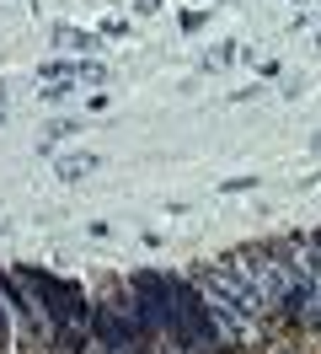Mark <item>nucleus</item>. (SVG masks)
Segmentation results:
<instances>
[{"label":"nucleus","instance_id":"7ed1b4c3","mask_svg":"<svg viewBox=\"0 0 321 354\" xmlns=\"http://www.w3.org/2000/svg\"><path fill=\"white\" fill-rule=\"evenodd\" d=\"M54 44H59V48H102V44H97V32H81V27H54Z\"/></svg>","mask_w":321,"mask_h":354},{"label":"nucleus","instance_id":"39448f33","mask_svg":"<svg viewBox=\"0 0 321 354\" xmlns=\"http://www.w3.org/2000/svg\"><path fill=\"white\" fill-rule=\"evenodd\" d=\"M231 59H235V48L225 44V48H214V54H209V59H204V65H209V70H220V65H231Z\"/></svg>","mask_w":321,"mask_h":354},{"label":"nucleus","instance_id":"f03ea898","mask_svg":"<svg viewBox=\"0 0 321 354\" xmlns=\"http://www.w3.org/2000/svg\"><path fill=\"white\" fill-rule=\"evenodd\" d=\"M91 172H97V156H64L59 167H54V177H59V183H86Z\"/></svg>","mask_w":321,"mask_h":354},{"label":"nucleus","instance_id":"423d86ee","mask_svg":"<svg viewBox=\"0 0 321 354\" xmlns=\"http://www.w3.org/2000/svg\"><path fill=\"white\" fill-rule=\"evenodd\" d=\"M134 6H139V11H161V0H134Z\"/></svg>","mask_w":321,"mask_h":354},{"label":"nucleus","instance_id":"f257e3e1","mask_svg":"<svg viewBox=\"0 0 321 354\" xmlns=\"http://www.w3.org/2000/svg\"><path fill=\"white\" fill-rule=\"evenodd\" d=\"M220 263L268 306V317H284V301H289V263H284L278 247H235L231 258H220Z\"/></svg>","mask_w":321,"mask_h":354},{"label":"nucleus","instance_id":"20e7f679","mask_svg":"<svg viewBox=\"0 0 321 354\" xmlns=\"http://www.w3.org/2000/svg\"><path fill=\"white\" fill-rule=\"evenodd\" d=\"M38 75H43V86H54V81H81V65H70V59H48Z\"/></svg>","mask_w":321,"mask_h":354},{"label":"nucleus","instance_id":"0eeeda50","mask_svg":"<svg viewBox=\"0 0 321 354\" xmlns=\"http://www.w3.org/2000/svg\"><path fill=\"white\" fill-rule=\"evenodd\" d=\"M0 97H6V86H0Z\"/></svg>","mask_w":321,"mask_h":354}]
</instances>
